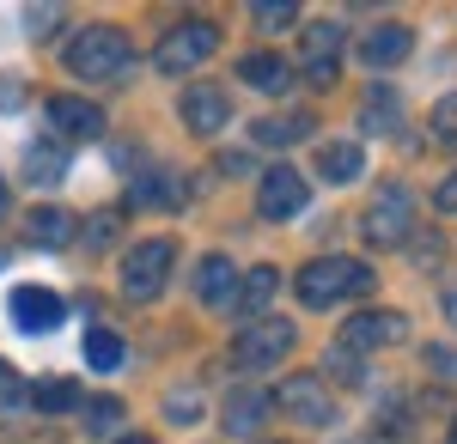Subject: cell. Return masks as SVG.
Listing matches in <instances>:
<instances>
[{
  "label": "cell",
  "instance_id": "cell-1",
  "mask_svg": "<svg viewBox=\"0 0 457 444\" xmlns=\"http://www.w3.org/2000/svg\"><path fill=\"white\" fill-rule=\"evenodd\" d=\"M372 280H378V274L366 268V262H353V256H317V262H305V268H299L293 292H299V305L329 310V305H342V299L372 292Z\"/></svg>",
  "mask_w": 457,
  "mask_h": 444
},
{
  "label": "cell",
  "instance_id": "cell-2",
  "mask_svg": "<svg viewBox=\"0 0 457 444\" xmlns=\"http://www.w3.org/2000/svg\"><path fill=\"white\" fill-rule=\"evenodd\" d=\"M415 232V195L403 189V183H385L366 213H360V238L372 243V250H396V243Z\"/></svg>",
  "mask_w": 457,
  "mask_h": 444
},
{
  "label": "cell",
  "instance_id": "cell-3",
  "mask_svg": "<svg viewBox=\"0 0 457 444\" xmlns=\"http://www.w3.org/2000/svg\"><path fill=\"white\" fill-rule=\"evenodd\" d=\"M122 68H129V37L116 25H92L68 43V73L79 79H116Z\"/></svg>",
  "mask_w": 457,
  "mask_h": 444
},
{
  "label": "cell",
  "instance_id": "cell-4",
  "mask_svg": "<svg viewBox=\"0 0 457 444\" xmlns=\"http://www.w3.org/2000/svg\"><path fill=\"white\" fill-rule=\"evenodd\" d=\"M293 323L287 317H256L250 329H238V341H232V366L238 372H275V359L293 353Z\"/></svg>",
  "mask_w": 457,
  "mask_h": 444
},
{
  "label": "cell",
  "instance_id": "cell-5",
  "mask_svg": "<svg viewBox=\"0 0 457 444\" xmlns=\"http://www.w3.org/2000/svg\"><path fill=\"white\" fill-rule=\"evenodd\" d=\"M171 262H177L171 238H146V243H135V250L122 256V299H135V305L159 299V292H165V280H171Z\"/></svg>",
  "mask_w": 457,
  "mask_h": 444
},
{
  "label": "cell",
  "instance_id": "cell-6",
  "mask_svg": "<svg viewBox=\"0 0 457 444\" xmlns=\"http://www.w3.org/2000/svg\"><path fill=\"white\" fill-rule=\"evenodd\" d=\"M275 408H287L293 420H305V426H336V396H329L323 372H293V377H281Z\"/></svg>",
  "mask_w": 457,
  "mask_h": 444
},
{
  "label": "cell",
  "instance_id": "cell-7",
  "mask_svg": "<svg viewBox=\"0 0 457 444\" xmlns=\"http://www.w3.org/2000/svg\"><path fill=\"white\" fill-rule=\"evenodd\" d=\"M213 49H220V25L189 19V25H177V31L159 43V55H153V62H159V73H195Z\"/></svg>",
  "mask_w": 457,
  "mask_h": 444
},
{
  "label": "cell",
  "instance_id": "cell-8",
  "mask_svg": "<svg viewBox=\"0 0 457 444\" xmlns=\"http://www.w3.org/2000/svg\"><path fill=\"white\" fill-rule=\"evenodd\" d=\"M342 49H348V31L342 25H312L305 31V49H299V68L312 79L317 92H329L342 79Z\"/></svg>",
  "mask_w": 457,
  "mask_h": 444
},
{
  "label": "cell",
  "instance_id": "cell-9",
  "mask_svg": "<svg viewBox=\"0 0 457 444\" xmlns=\"http://www.w3.org/2000/svg\"><path fill=\"white\" fill-rule=\"evenodd\" d=\"M409 335V317L403 310H353L342 323V347L348 353H378V347H396Z\"/></svg>",
  "mask_w": 457,
  "mask_h": 444
},
{
  "label": "cell",
  "instance_id": "cell-10",
  "mask_svg": "<svg viewBox=\"0 0 457 444\" xmlns=\"http://www.w3.org/2000/svg\"><path fill=\"white\" fill-rule=\"evenodd\" d=\"M6 310H12L19 335H55V329H62V317H68V305H62L49 286H19V292L6 299Z\"/></svg>",
  "mask_w": 457,
  "mask_h": 444
},
{
  "label": "cell",
  "instance_id": "cell-11",
  "mask_svg": "<svg viewBox=\"0 0 457 444\" xmlns=\"http://www.w3.org/2000/svg\"><path fill=\"white\" fill-rule=\"evenodd\" d=\"M49 128L62 146H92V140H104V110L86 98H55L49 103Z\"/></svg>",
  "mask_w": 457,
  "mask_h": 444
},
{
  "label": "cell",
  "instance_id": "cell-12",
  "mask_svg": "<svg viewBox=\"0 0 457 444\" xmlns=\"http://www.w3.org/2000/svg\"><path fill=\"white\" fill-rule=\"evenodd\" d=\"M269 414H275V390H262V383H238V390H226L220 420H226V432H232V439H250Z\"/></svg>",
  "mask_w": 457,
  "mask_h": 444
},
{
  "label": "cell",
  "instance_id": "cell-13",
  "mask_svg": "<svg viewBox=\"0 0 457 444\" xmlns=\"http://www.w3.org/2000/svg\"><path fill=\"white\" fill-rule=\"evenodd\" d=\"M305 177L287 171V165H275V171L256 183V207H262V219H293V213H305Z\"/></svg>",
  "mask_w": 457,
  "mask_h": 444
},
{
  "label": "cell",
  "instance_id": "cell-14",
  "mask_svg": "<svg viewBox=\"0 0 457 444\" xmlns=\"http://www.w3.org/2000/svg\"><path fill=\"white\" fill-rule=\"evenodd\" d=\"M183 122H189V135H226V122H232L226 86H183Z\"/></svg>",
  "mask_w": 457,
  "mask_h": 444
},
{
  "label": "cell",
  "instance_id": "cell-15",
  "mask_svg": "<svg viewBox=\"0 0 457 444\" xmlns=\"http://www.w3.org/2000/svg\"><path fill=\"white\" fill-rule=\"evenodd\" d=\"M195 299L208 310H226V305H238V268H232V256H202L195 262Z\"/></svg>",
  "mask_w": 457,
  "mask_h": 444
},
{
  "label": "cell",
  "instance_id": "cell-16",
  "mask_svg": "<svg viewBox=\"0 0 457 444\" xmlns=\"http://www.w3.org/2000/svg\"><path fill=\"white\" fill-rule=\"evenodd\" d=\"M409 49H415L409 25H372V31L360 37V62L366 68H396V62H409Z\"/></svg>",
  "mask_w": 457,
  "mask_h": 444
},
{
  "label": "cell",
  "instance_id": "cell-17",
  "mask_svg": "<svg viewBox=\"0 0 457 444\" xmlns=\"http://www.w3.org/2000/svg\"><path fill=\"white\" fill-rule=\"evenodd\" d=\"M238 79H245V86H256V92H269V98L293 92V68H287L281 55H269V49L245 55V62H238Z\"/></svg>",
  "mask_w": 457,
  "mask_h": 444
},
{
  "label": "cell",
  "instance_id": "cell-18",
  "mask_svg": "<svg viewBox=\"0 0 457 444\" xmlns=\"http://www.w3.org/2000/svg\"><path fill=\"white\" fill-rule=\"evenodd\" d=\"M275 292H281V274L269 268V262H262V268H250V274H238V310H245L250 323H256V317H269Z\"/></svg>",
  "mask_w": 457,
  "mask_h": 444
},
{
  "label": "cell",
  "instance_id": "cell-19",
  "mask_svg": "<svg viewBox=\"0 0 457 444\" xmlns=\"http://www.w3.org/2000/svg\"><path fill=\"white\" fill-rule=\"evenodd\" d=\"M360 128H366V135H396V128H403V98H396V86H372V92H366Z\"/></svg>",
  "mask_w": 457,
  "mask_h": 444
},
{
  "label": "cell",
  "instance_id": "cell-20",
  "mask_svg": "<svg viewBox=\"0 0 457 444\" xmlns=\"http://www.w3.org/2000/svg\"><path fill=\"white\" fill-rule=\"evenodd\" d=\"M366 165V152L353 146V140H329V146H317V177L323 183H353Z\"/></svg>",
  "mask_w": 457,
  "mask_h": 444
},
{
  "label": "cell",
  "instance_id": "cell-21",
  "mask_svg": "<svg viewBox=\"0 0 457 444\" xmlns=\"http://www.w3.org/2000/svg\"><path fill=\"white\" fill-rule=\"evenodd\" d=\"M62 171H68V146H62V140H31V146H25V177H31V183L49 189V183H62Z\"/></svg>",
  "mask_w": 457,
  "mask_h": 444
},
{
  "label": "cell",
  "instance_id": "cell-22",
  "mask_svg": "<svg viewBox=\"0 0 457 444\" xmlns=\"http://www.w3.org/2000/svg\"><path fill=\"white\" fill-rule=\"evenodd\" d=\"M25 232H31L37 250H62V243H68L73 232H79V226H73V213H62V207H37Z\"/></svg>",
  "mask_w": 457,
  "mask_h": 444
},
{
  "label": "cell",
  "instance_id": "cell-23",
  "mask_svg": "<svg viewBox=\"0 0 457 444\" xmlns=\"http://www.w3.org/2000/svg\"><path fill=\"white\" fill-rule=\"evenodd\" d=\"M86 396H79V383L73 377H43V383H31V408L37 414H68L79 408Z\"/></svg>",
  "mask_w": 457,
  "mask_h": 444
},
{
  "label": "cell",
  "instance_id": "cell-24",
  "mask_svg": "<svg viewBox=\"0 0 457 444\" xmlns=\"http://www.w3.org/2000/svg\"><path fill=\"white\" fill-rule=\"evenodd\" d=\"M250 135H256V146H293L312 135V116H262Z\"/></svg>",
  "mask_w": 457,
  "mask_h": 444
},
{
  "label": "cell",
  "instance_id": "cell-25",
  "mask_svg": "<svg viewBox=\"0 0 457 444\" xmlns=\"http://www.w3.org/2000/svg\"><path fill=\"white\" fill-rule=\"evenodd\" d=\"M79 414H86V432H116V426L129 420V408H122L116 396H86Z\"/></svg>",
  "mask_w": 457,
  "mask_h": 444
},
{
  "label": "cell",
  "instance_id": "cell-26",
  "mask_svg": "<svg viewBox=\"0 0 457 444\" xmlns=\"http://www.w3.org/2000/svg\"><path fill=\"white\" fill-rule=\"evenodd\" d=\"M86 359H92V372H116L122 366V341L110 329H86Z\"/></svg>",
  "mask_w": 457,
  "mask_h": 444
},
{
  "label": "cell",
  "instance_id": "cell-27",
  "mask_svg": "<svg viewBox=\"0 0 457 444\" xmlns=\"http://www.w3.org/2000/svg\"><path fill=\"white\" fill-rule=\"evenodd\" d=\"M250 19H256L262 31H287V25L299 19V6H293V0H256V6H250Z\"/></svg>",
  "mask_w": 457,
  "mask_h": 444
},
{
  "label": "cell",
  "instance_id": "cell-28",
  "mask_svg": "<svg viewBox=\"0 0 457 444\" xmlns=\"http://www.w3.org/2000/svg\"><path fill=\"white\" fill-rule=\"evenodd\" d=\"M329 372H336V383H360V353H348V347L336 341L329 347V359H323Z\"/></svg>",
  "mask_w": 457,
  "mask_h": 444
},
{
  "label": "cell",
  "instance_id": "cell-29",
  "mask_svg": "<svg viewBox=\"0 0 457 444\" xmlns=\"http://www.w3.org/2000/svg\"><path fill=\"white\" fill-rule=\"evenodd\" d=\"M433 135H439V140H457V92H445V98L433 103Z\"/></svg>",
  "mask_w": 457,
  "mask_h": 444
},
{
  "label": "cell",
  "instance_id": "cell-30",
  "mask_svg": "<svg viewBox=\"0 0 457 444\" xmlns=\"http://www.w3.org/2000/svg\"><path fill=\"white\" fill-rule=\"evenodd\" d=\"M19 402H31V390L19 383V372L0 359V408H19Z\"/></svg>",
  "mask_w": 457,
  "mask_h": 444
},
{
  "label": "cell",
  "instance_id": "cell-31",
  "mask_svg": "<svg viewBox=\"0 0 457 444\" xmlns=\"http://www.w3.org/2000/svg\"><path fill=\"white\" fill-rule=\"evenodd\" d=\"M55 25H62V6H31V12H25V31L31 37H49Z\"/></svg>",
  "mask_w": 457,
  "mask_h": 444
},
{
  "label": "cell",
  "instance_id": "cell-32",
  "mask_svg": "<svg viewBox=\"0 0 457 444\" xmlns=\"http://www.w3.org/2000/svg\"><path fill=\"white\" fill-rule=\"evenodd\" d=\"M165 414H171V420H183V426H189V420H195V414H202V396H195V390H183V396H165Z\"/></svg>",
  "mask_w": 457,
  "mask_h": 444
},
{
  "label": "cell",
  "instance_id": "cell-33",
  "mask_svg": "<svg viewBox=\"0 0 457 444\" xmlns=\"http://www.w3.org/2000/svg\"><path fill=\"white\" fill-rule=\"evenodd\" d=\"M421 366H427V372H439V377H457V353H452V347H421Z\"/></svg>",
  "mask_w": 457,
  "mask_h": 444
},
{
  "label": "cell",
  "instance_id": "cell-34",
  "mask_svg": "<svg viewBox=\"0 0 457 444\" xmlns=\"http://www.w3.org/2000/svg\"><path fill=\"white\" fill-rule=\"evenodd\" d=\"M110 232H116V213H92V219H86V243H92V250H104Z\"/></svg>",
  "mask_w": 457,
  "mask_h": 444
},
{
  "label": "cell",
  "instance_id": "cell-35",
  "mask_svg": "<svg viewBox=\"0 0 457 444\" xmlns=\"http://www.w3.org/2000/svg\"><path fill=\"white\" fill-rule=\"evenodd\" d=\"M433 207H439V213H457V171L445 177L439 189H433Z\"/></svg>",
  "mask_w": 457,
  "mask_h": 444
},
{
  "label": "cell",
  "instance_id": "cell-36",
  "mask_svg": "<svg viewBox=\"0 0 457 444\" xmlns=\"http://www.w3.org/2000/svg\"><path fill=\"white\" fill-rule=\"evenodd\" d=\"M19 103H25L19 79H12V73H0V110H19Z\"/></svg>",
  "mask_w": 457,
  "mask_h": 444
},
{
  "label": "cell",
  "instance_id": "cell-37",
  "mask_svg": "<svg viewBox=\"0 0 457 444\" xmlns=\"http://www.w3.org/2000/svg\"><path fill=\"white\" fill-rule=\"evenodd\" d=\"M445 317H452V329H457V286L445 292Z\"/></svg>",
  "mask_w": 457,
  "mask_h": 444
},
{
  "label": "cell",
  "instance_id": "cell-38",
  "mask_svg": "<svg viewBox=\"0 0 457 444\" xmlns=\"http://www.w3.org/2000/svg\"><path fill=\"white\" fill-rule=\"evenodd\" d=\"M116 444H153V439H116Z\"/></svg>",
  "mask_w": 457,
  "mask_h": 444
},
{
  "label": "cell",
  "instance_id": "cell-39",
  "mask_svg": "<svg viewBox=\"0 0 457 444\" xmlns=\"http://www.w3.org/2000/svg\"><path fill=\"white\" fill-rule=\"evenodd\" d=\"M0 213H6V183H0Z\"/></svg>",
  "mask_w": 457,
  "mask_h": 444
},
{
  "label": "cell",
  "instance_id": "cell-40",
  "mask_svg": "<svg viewBox=\"0 0 457 444\" xmlns=\"http://www.w3.org/2000/svg\"><path fill=\"white\" fill-rule=\"evenodd\" d=\"M452 444H457V426H452Z\"/></svg>",
  "mask_w": 457,
  "mask_h": 444
}]
</instances>
